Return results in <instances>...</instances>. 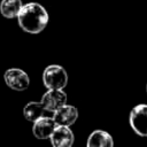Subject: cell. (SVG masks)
I'll return each instance as SVG.
<instances>
[{"label":"cell","instance_id":"obj_4","mask_svg":"<svg viewBox=\"0 0 147 147\" xmlns=\"http://www.w3.org/2000/svg\"><path fill=\"white\" fill-rule=\"evenodd\" d=\"M5 83L14 91H25L30 85V78L28 74L18 68H10L3 74Z\"/></svg>","mask_w":147,"mask_h":147},{"label":"cell","instance_id":"obj_7","mask_svg":"<svg viewBox=\"0 0 147 147\" xmlns=\"http://www.w3.org/2000/svg\"><path fill=\"white\" fill-rule=\"evenodd\" d=\"M52 117L56 125L71 126L78 118V110L71 105H63L52 113Z\"/></svg>","mask_w":147,"mask_h":147},{"label":"cell","instance_id":"obj_6","mask_svg":"<svg viewBox=\"0 0 147 147\" xmlns=\"http://www.w3.org/2000/svg\"><path fill=\"white\" fill-rule=\"evenodd\" d=\"M49 139L54 147H71L75 141V136L70 126L56 125Z\"/></svg>","mask_w":147,"mask_h":147},{"label":"cell","instance_id":"obj_2","mask_svg":"<svg viewBox=\"0 0 147 147\" xmlns=\"http://www.w3.org/2000/svg\"><path fill=\"white\" fill-rule=\"evenodd\" d=\"M42 83L47 90H63L68 84V74L59 64H51L42 72Z\"/></svg>","mask_w":147,"mask_h":147},{"label":"cell","instance_id":"obj_3","mask_svg":"<svg viewBox=\"0 0 147 147\" xmlns=\"http://www.w3.org/2000/svg\"><path fill=\"white\" fill-rule=\"evenodd\" d=\"M129 122L132 130L141 137H147V105L140 103L132 108Z\"/></svg>","mask_w":147,"mask_h":147},{"label":"cell","instance_id":"obj_1","mask_svg":"<svg viewBox=\"0 0 147 147\" xmlns=\"http://www.w3.org/2000/svg\"><path fill=\"white\" fill-rule=\"evenodd\" d=\"M48 13L44 6L37 2H28L22 6L17 21L20 28L32 34L40 33L48 23Z\"/></svg>","mask_w":147,"mask_h":147},{"label":"cell","instance_id":"obj_11","mask_svg":"<svg viewBox=\"0 0 147 147\" xmlns=\"http://www.w3.org/2000/svg\"><path fill=\"white\" fill-rule=\"evenodd\" d=\"M23 3L22 0H1L0 2V13L5 18H15L17 17Z\"/></svg>","mask_w":147,"mask_h":147},{"label":"cell","instance_id":"obj_12","mask_svg":"<svg viewBox=\"0 0 147 147\" xmlns=\"http://www.w3.org/2000/svg\"><path fill=\"white\" fill-rule=\"evenodd\" d=\"M146 93H147V84H146Z\"/></svg>","mask_w":147,"mask_h":147},{"label":"cell","instance_id":"obj_5","mask_svg":"<svg viewBox=\"0 0 147 147\" xmlns=\"http://www.w3.org/2000/svg\"><path fill=\"white\" fill-rule=\"evenodd\" d=\"M67 99H68V96H67V94L63 90L51 88V90H48L47 92L44 93L40 102L46 108V110L52 114L54 110H56L61 106L65 105Z\"/></svg>","mask_w":147,"mask_h":147},{"label":"cell","instance_id":"obj_9","mask_svg":"<svg viewBox=\"0 0 147 147\" xmlns=\"http://www.w3.org/2000/svg\"><path fill=\"white\" fill-rule=\"evenodd\" d=\"M86 144L88 147H113L114 140L107 131L95 130L88 136Z\"/></svg>","mask_w":147,"mask_h":147},{"label":"cell","instance_id":"obj_8","mask_svg":"<svg viewBox=\"0 0 147 147\" xmlns=\"http://www.w3.org/2000/svg\"><path fill=\"white\" fill-rule=\"evenodd\" d=\"M56 123L54 122L52 116H42L33 122L32 133L37 139H49L52 132L54 131Z\"/></svg>","mask_w":147,"mask_h":147},{"label":"cell","instance_id":"obj_10","mask_svg":"<svg viewBox=\"0 0 147 147\" xmlns=\"http://www.w3.org/2000/svg\"><path fill=\"white\" fill-rule=\"evenodd\" d=\"M48 111L46 110V108L42 106L41 102H36V101H31L29 103H26L23 108V116L26 121L29 122H34L36 119L46 116Z\"/></svg>","mask_w":147,"mask_h":147}]
</instances>
